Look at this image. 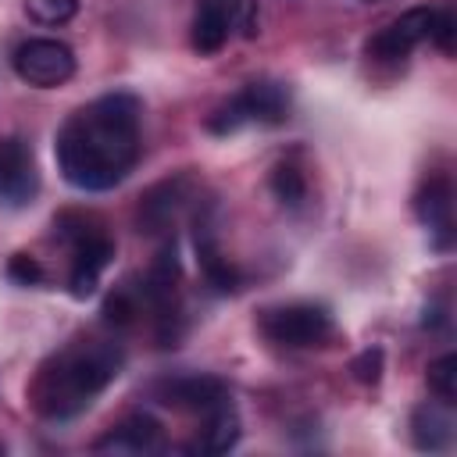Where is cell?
Returning <instances> with one entry per match:
<instances>
[{
  "label": "cell",
  "instance_id": "6da1fadb",
  "mask_svg": "<svg viewBox=\"0 0 457 457\" xmlns=\"http://www.w3.org/2000/svg\"><path fill=\"white\" fill-rule=\"evenodd\" d=\"M139 96L104 93L71 111L54 139L57 171L82 193L114 189L139 161Z\"/></svg>",
  "mask_w": 457,
  "mask_h": 457
},
{
  "label": "cell",
  "instance_id": "7a4b0ae2",
  "mask_svg": "<svg viewBox=\"0 0 457 457\" xmlns=\"http://www.w3.org/2000/svg\"><path fill=\"white\" fill-rule=\"evenodd\" d=\"M121 361L125 357L114 343H100V339L68 343L39 364L29 386V403L36 407V414L50 421L75 418L118 378Z\"/></svg>",
  "mask_w": 457,
  "mask_h": 457
},
{
  "label": "cell",
  "instance_id": "3957f363",
  "mask_svg": "<svg viewBox=\"0 0 457 457\" xmlns=\"http://www.w3.org/2000/svg\"><path fill=\"white\" fill-rule=\"evenodd\" d=\"M54 228L71 250V271H68L71 296L79 300L93 296L104 268L114 261V239L107 236L104 221L86 211H64L61 218H54Z\"/></svg>",
  "mask_w": 457,
  "mask_h": 457
},
{
  "label": "cell",
  "instance_id": "277c9868",
  "mask_svg": "<svg viewBox=\"0 0 457 457\" xmlns=\"http://www.w3.org/2000/svg\"><path fill=\"white\" fill-rule=\"evenodd\" d=\"M289 118V89L271 79L246 82L239 93H232L211 118L207 129L214 136L239 132L243 125H282Z\"/></svg>",
  "mask_w": 457,
  "mask_h": 457
},
{
  "label": "cell",
  "instance_id": "5b68a950",
  "mask_svg": "<svg viewBox=\"0 0 457 457\" xmlns=\"http://www.w3.org/2000/svg\"><path fill=\"white\" fill-rule=\"evenodd\" d=\"M257 328L268 343L286 346V350H311V346H325L336 336V321L332 311L325 303H311V300H296V303H278L261 311Z\"/></svg>",
  "mask_w": 457,
  "mask_h": 457
},
{
  "label": "cell",
  "instance_id": "8992f818",
  "mask_svg": "<svg viewBox=\"0 0 457 457\" xmlns=\"http://www.w3.org/2000/svg\"><path fill=\"white\" fill-rule=\"evenodd\" d=\"M11 64H14V75L36 89L64 86L75 75V54L61 39H25L14 50Z\"/></svg>",
  "mask_w": 457,
  "mask_h": 457
},
{
  "label": "cell",
  "instance_id": "52a82bcc",
  "mask_svg": "<svg viewBox=\"0 0 457 457\" xmlns=\"http://www.w3.org/2000/svg\"><path fill=\"white\" fill-rule=\"evenodd\" d=\"M196 204V186L189 175H175V179H164L157 182L154 189L143 193L139 200V211H136V221H139V232H150V236H164L175 228V221Z\"/></svg>",
  "mask_w": 457,
  "mask_h": 457
},
{
  "label": "cell",
  "instance_id": "ba28073f",
  "mask_svg": "<svg viewBox=\"0 0 457 457\" xmlns=\"http://www.w3.org/2000/svg\"><path fill=\"white\" fill-rule=\"evenodd\" d=\"M39 193V171L32 146L18 136L0 139V204L4 207H29Z\"/></svg>",
  "mask_w": 457,
  "mask_h": 457
},
{
  "label": "cell",
  "instance_id": "9c48e42d",
  "mask_svg": "<svg viewBox=\"0 0 457 457\" xmlns=\"http://www.w3.org/2000/svg\"><path fill=\"white\" fill-rule=\"evenodd\" d=\"M432 18H436L432 7H411V11H403L400 18H393L389 25H382L364 43V54L375 57V61H400V57H407L414 46H421L428 39Z\"/></svg>",
  "mask_w": 457,
  "mask_h": 457
},
{
  "label": "cell",
  "instance_id": "30bf717a",
  "mask_svg": "<svg viewBox=\"0 0 457 457\" xmlns=\"http://www.w3.org/2000/svg\"><path fill=\"white\" fill-rule=\"evenodd\" d=\"M157 400L175 407V411L207 414V411L228 403V389L214 375H179V378H168L157 386Z\"/></svg>",
  "mask_w": 457,
  "mask_h": 457
},
{
  "label": "cell",
  "instance_id": "8fae6325",
  "mask_svg": "<svg viewBox=\"0 0 457 457\" xmlns=\"http://www.w3.org/2000/svg\"><path fill=\"white\" fill-rule=\"evenodd\" d=\"M414 214L428 232H436V246H450V236H453V186H450V175L436 171L418 186Z\"/></svg>",
  "mask_w": 457,
  "mask_h": 457
},
{
  "label": "cell",
  "instance_id": "7c38bea8",
  "mask_svg": "<svg viewBox=\"0 0 457 457\" xmlns=\"http://www.w3.org/2000/svg\"><path fill=\"white\" fill-rule=\"evenodd\" d=\"M239 7H243V0H200L196 14H193V25H189V46L200 57L218 54L228 43V32L236 25Z\"/></svg>",
  "mask_w": 457,
  "mask_h": 457
},
{
  "label": "cell",
  "instance_id": "4fadbf2b",
  "mask_svg": "<svg viewBox=\"0 0 457 457\" xmlns=\"http://www.w3.org/2000/svg\"><path fill=\"white\" fill-rule=\"evenodd\" d=\"M100 453H157L164 450V428L150 414H129L121 418L107 436L93 443Z\"/></svg>",
  "mask_w": 457,
  "mask_h": 457
},
{
  "label": "cell",
  "instance_id": "5bb4252c",
  "mask_svg": "<svg viewBox=\"0 0 457 457\" xmlns=\"http://www.w3.org/2000/svg\"><path fill=\"white\" fill-rule=\"evenodd\" d=\"M193 243H196V257H200V268H204L207 282H211L214 289H221V293H236V289L243 286V278H239L236 264H232V261L221 253L218 236H214V225H211L207 218H196Z\"/></svg>",
  "mask_w": 457,
  "mask_h": 457
},
{
  "label": "cell",
  "instance_id": "9a60e30c",
  "mask_svg": "<svg viewBox=\"0 0 457 457\" xmlns=\"http://www.w3.org/2000/svg\"><path fill=\"white\" fill-rule=\"evenodd\" d=\"M450 403H421L414 414H411V439L418 450H446L450 439H453V418L446 411Z\"/></svg>",
  "mask_w": 457,
  "mask_h": 457
},
{
  "label": "cell",
  "instance_id": "2e32d148",
  "mask_svg": "<svg viewBox=\"0 0 457 457\" xmlns=\"http://www.w3.org/2000/svg\"><path fill=\"white\" fill-rule=\"evenodd\" d=\"M239 443V414L232 403H221L204 414V428L193 439V453H228Z\"/></svg>",
  "mask_w": 457,
  "mask_h": 457
},
{
  "label": "cell",
  "instance_id": "e0dca14e",
  "mask_svg": "<svg viewBox=\"0 0 457 457\" xmlns=\"http://www.w3.org/2000/svg\"><path fill=\"white\" fill-rule=\"evenodd\" d=\"M268 186H271V193H275V200H278L282 207H300V204L307 200V179H303V171H300L296 164H289V161H282V164L271 168Z\"/></svg>",
  "mask_w": 457,
  "mask_h": 457
},
{
  "label": "cell",
  "instance_id": "ac0fdd59",
  "mask_svg": "<svg viewBox=\"0 0 457 457\" xmlns=\"http://www.w3.org/2000/svg\"><path fill=\"white\" fill-rule=\"evenodd\" d=\"M428 389L443 400V403H453L457 400V357L453 353H443L428 364Z\"/></svg>",
  "mask_w": 457,
  "mask_h": 457
},
{
  "label": "cell",
  "instance_id": "d6986e66",
  "mask_svg": "<svg viewBox=\"0 0 457 457\" xmlns=\"http://www.w3.org/2000/svg\"><path fill=\"white\" fill-rule=\"evenodd\" d=\"M79 11V0H25V14L39 25H64Z\"/></svg>",
  "mask_w": 457,
  "mask_h": 457
},
{
  "label": "cell",
  "instance_id": "ffe728a7",
  "mask_svg": "<svg viewBox=\"0 0 457 457\" xmlns=\"http://www.w3.org/2000/svg\"><path fill=\"white\" fill-rule=\"evenodd\" d=\"M350 371H353V378H357V382L375 386V382L382 378V350H378V346H375V350H364L361 357H353Z\"/></svg>",
  "mask_w": 457,
  "mask_h": 457
},
{
  "label": "cell",
  "instance_id": "44dd1931",
  "mask_svg": "<svg viewBox=\"0 0 457 457\" xmlns=\"http://www.w3.org/2000/svg\"><path fill=\"white\" fill-rule=\"evenodd\" d=\"M7 275H11L14 282H21V286H36V282H43V268H39V261L29 257V253H14L11 264H7Z\"/></svg>",
  "mask_w": 457,
  "mask_h": 457
},
{
  "label": "cell",
  "instance_id": "7402d4cb",
  "mask_svg": "<svg viewBox=\"0 0 457 457\" xmlns=\"http://www.w3.org/2000/svg\"><path fill=\"white\" fill-rule=\"evenodd\" d=\"M428 39H432L443 54H450V50H453V14H450V11H436Z\"/></svg>",
  "mask_w": 457,
  "mask_h": 457
}]
</instances>
